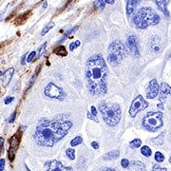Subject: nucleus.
<instances>
[{
  "label": "nucleus",
  "mask_w": 171,
  "mask_h": 171,
  "mask_svg": "<svg viewBox=\"0 0 171 171\" xmlns=\"http://www.w3.org/2000/svg\"><path fill=\"white\" fill-rule=\"evenodd\" d=\"M127 55V49L121 41L116 40L110 44L107 53V59L110 65L116 66L120 64Z\"/></svg>",
  "instance_id": "5"
},
{
  "label": "nucleus",
  "mask_w": 171,
  "mask_h": 171,
  "mask_svg": "<svg viewBox=\"0 0 171 171\" xmlns=\"http://www.w3.org/2000/svg\"><path fill=\"white\" fill-rule=\"evenodd\" d=\"M141 0H127V15L130 16Z\"/></svg>",
  "instance_id": "16"
},
{
  "label": "nucleus",
  "mask_w": 171,
  "mask_h": 171,
  "mask_svg": "<svg viewBox=\"0 0 171 171\" xmlns=\"http://www.w3.org/2000/svg\"><path fill=\"white\" fill-rule=\"evenodd\" d=\"M155 160H156V162H162L165 161V156L162 155L160 151H157L156 153H155Z\"/></svg>",
  "instance_id": "28"
},
{
  "label": "nucleus",
  "mask_w": 171,
  "mask_h": 171,
  "mask_svg": "<svg viewBox=\"0 0 171 171\" xmlns=\"http://www.w3.org/2000/svg\"><path fill=\"white\" fill-rule=\"evenodd\" d=\"M43 8H44V9H46V8H47V2H45V3L43 4Z\"/></svg>",
  "instance_id": "46"
},
{
  "label": "nucleus",
  "mask_w": 171,
  "mask_h": 171,
  "mask_svg": "<svg viewBox=\"0 0 171 171\" xmlns=\"http://www.w3.org/2000/svg\"><path fill=\"white\" fill-rule=\"evenodd\" d=\"M36 56V51H32V52H30V54H29V55L27 56V62H28V63H30V62H32L33 59H34V57Z\"/></svg>",
  "instance_id": "32"
},
{
  "label": "nucleus",
  "mask_w": 171,
  "mask_h": 171,
  "mask_svg": "<svg viewBox=\"0 0 171 171\" xmlns=\"http://www.w3.org/2000/svg\"><path fill=\"white\" fill-rule=\"evenodd\" d=\"M157 107H159L160 110H164V104H162V103H159L157 105Z\"/></svg>",
  "instance_id": "43"
},
{
  "label": "nucleus",
  "mask_w": 171,
  "mask_h": 171,
  "mask_svg": "<svg viewBox=\"0 0 171 171\" xmlns=\"http://www.w3.org/2000/svg\"><path fill=\"white\" fill-rule=\"evenodd\" d=\"M128 171H146L145 166L144 162L140 161H132L130 162L129 166L127 167Z\"/></svg>",
  "instance_id": "15"
},
{
  "label": "nucleus",
  "mask_w": 171,
  "mask_h": 171,
  "mask_svg": "<svg viewBox=\"0 0 171 171\" xmlns=\"http://www.w3.org/2000/svg\"><path fill=\"white\" fill-rule=\"evenodd\" d=\"M66 154H67V156L71 159V160H74L75 159V151L74 149L72 148H68L66 150Z\"/></svg>",
  "instance_id": "29"
},
{
  "label": "nucleus",
  "mask_w": 171,
  "mask_h": 171,
  "mask_svg": "<svg viewBox=\"0 0 171 171\" xmlns=\"http://www.w3.org/2000/svg\"><path fill=\"white\" fill-rule=\"evenodd\" d=\"M77 29H78V27L76 26V27H74V28H72L71 30H68V32H67V33H65V35H64V38H63V39H62V40H61L60 42H63V41H65V40L67 39V38H68V35H71L72 33H75V32H76V30H77Z\"/></svg>",
  "instance_id": "27"
},
{
  "label": "nucleus",
  "mask_w": 171,
  "mask_h": 171,
  "mask_svg": "<svg viewBox=\"0 0 171 171\" xmlns=\"http://www.w3.org/2000/svg\"><path fill=\"white\" fill-rule=\"evenodd\" d=\"M15 116H16V114H15V112H13L12 115H11V117L9 118V123H13L14 120H15Z\"/></svg>",
  "instance_id": "38"
},
{
  "label": "nucleus",
  "mask_w": 171,
  "mask_h": 171,
  "mask_svg": "<svg viewBox=\"0 0 171 171\" xmlns=\"http://www.w3.org/2000/svg\"><path fill=\"white\" fill-rule=\"evenodd\" d=\"M54 52H55L56 54H58V55H60V56H66V55H68L67 50H66L65 47H63V46H60L59 48L54 50Z\"/></svg>",
  "instance_id": "22"
},
{
  "label": "nucleus",
  "mask_w": 171,
  "mask_h": 171,
  "mask_svg": "<svg viewBox=\"0 0 171 171\" xmlns=\"http://www.w3.org/2000/svg\"><path fill=\"white\" fill-rule=\"evenodd\" d=\"M129 164H130V162L127 160V159H123L121 161V166L124 167V168H127L129 166Z\"/></svg>",
  "instance_id": "34"
},
{
  "label": "nucleus",
  "mask_w": 171,
  "mask_h": 171,
  "mask_svg": "<svg viewBox=\"0 0 171 171\" xmlns=\"http://www.w3.org/2000/svg\"><path fill=\"white\" fill-rule=\"evenodd\" d=\"M171 94V88L166 84V83H162L160 89V95H159V101L160 103L165 104L167 96Z\"/></svg>",
  "instance_id": "14"
},
{
  "label": "nucleus",
  "mask_w": 171,
  "mask_h": 171,
  "mask_svg": "<svg viewBox=\"0 0 171 171\" xmlns=\"http://www.w3.org/2000/svg\"><path fill=\"white\" fill-rule=\"evenodd\" d=\"M165 132H162L161 133L158 137H155L153 139L150 140V143L154 145H162L164 144V139H165Z\"/></svg>",
  "instance_id": "19"
},
{
  "label": "nucleus",
  "mask_w": 171,
  "mask_h": 171,
  "mask_svg": "<svg viewBox=\"0 0 171 171\" xmlns=\"http://www.w3.org/2000/svg\"><path fill=\"white\" fill-rule=\"evenodd\" d=\"M100 111L102 114L103 120L106 123L107 126L115 127L118 125L121 120L122 110L118 104L116 103H101L100 104Z\"/></svg>",
  "instance_id": "4"
},
{
  "label": "nucleus",
  "mask_w": 171,
  "mask_h": 171,
  "mask_svg": "<svg viewBox=\"0 0 171 171\" xmlns=\"http://www.w3.org/2000/svg\"><path fill=\"white\" fill-rule=\"evenodd\" d=\"M149 49L155 52V53H159L162 51V41L160 39V37H158L157 35H154L150 38L149 40Z\"/></svg>",
  "instance_id": "13"
},
{
  "label": "nucleus",
  "mask_w": 171,
  "mask_h": 171,
  "mask_svg": "<svg viewBox=\"0 0 171 171\" xmlns=\"http://www.w3.org/2000/svg\"><path fill=\"white\" fill-rule=\"evenodd\" d=\"M141 153L144 155L145 157H150L151 156V154H152V151L150 149V147L149 146H147V145H144L142 148H141Z\"/></svg>",
  "instance_id": "21"
},
{
  "label": "nucleus",
  "mask_w": 171,
  "mask_h": 171,
  "mask_svg": "<svg viewBox=\"0 0 171 171\" xmlns=\"http://www.w3.org/2000/svg\"><path fill=\"white\" fill-rule=\"evenodd\" d=\"M5 168V159H0V171H3Z\"/></svg>",
  "instance_id": "36"
},
{
  "label": "nucleus",
  "mask_w": 171,
  "mask_h": 171,
  "mask_svg": "<svg viewBox=\"0 0 171 171\" xmlns=\"http://www.w3.org/2000/svg\"><path fill=\"white\" fill-rule=\"evenodd\" d=\"M79 46H80V41H79V40H76L75 42H72L71 45H69V50L72 51H74L75 49L78 48Z\"/></svg>",
  "instance_id": "31"
},
{
  "label": "nucleus",
  "mask_w": 171,
  "mask_h": 171,
  "mask_svg": "<svg viewBox=\"0 0 171 171\" xmlns=\"http://www.w3.org/2000/svg\"><path fill=\"white\" fill-rule=\"evenodd\" d=\"M20 140H21V134L19 131L15 135H13L10 140V148H9V151H8V158L10 159L11 162L14 160L15 152H16L19 146Z\"/></svg>",
  "instance_id": "9"
},
{
  "label": "nucleus",
  "mask_w": 171,
  "mask_h": 171,
  "mask_svg": "<svg viewBox=\"0 0 171 171\" xmlns=\"http://www.w3.org/2000/svg\"><path fill=\"white\" fill-rule=\"evenodd\" d=\"M143 127L147 131L155 132L164 125L162 123V113L160 111H151L147 113L143 119Z\"/></svg>",
  "instance_id": "6"
},
{
  "label": "nucleus",
  "mask_w": 171,
  "mask_h": 171,
  "mask_svg": "<svg viewBox=\"0 0 171 171\" xmlns=\"http://www.w3.org/2000/svg\"><path fill=\"white\" fill-rule=\"evenodd\" d=\"M147 106H148V103L145 100V98L142 95H138L130 106L129 115L131 117H135L139 112L145 110Z\"/></svg>",
  "instance_id": "8"
},
{
  "label": "nucleus",
  "mask_w": 171,
  "mask_h": 171,
  "mask_svg": "<svg viewBox=\"0 0 171 171\" xmlns=\"http://www.w3.org/2000/svg\"><path fill=\"white\" fill-rule=\"evenodd\" d=\"M3 145H4V139L2 137H0V152L3 149Z\"/></svg>",
  "instance_id": "40"
},
{
  "label": "nucleus",
  "mask_w": 171,
  "mask_h": 171,
  "mask_svg": "<svg viewBox=\"0 0 171 171\" xmlns=\"http://www.w3.org/2000/svg\"><path fill=\"white\" fill-rule=\"evenodd\" d=\"M160 20V15L150 7H143L139 9L132 18V22L138 30H145L149 26L157 25Z\"/></svg>",
  "instance_id": "3"
},
{
  "label": "nucleus",
  "mask_w": 171,
  "mask_h": 171,
  "mask_svg": "<svg viewBox=\"0 0 171 171\" xmlns=\"http://www.w3.org/2000/svg\"><path fill=\"white\" fill-rule=\"evenodd\" d=\"M13 73H14V68H11L9 69H7L4 73V79H3V86H8L9 83L11 82L12 76H13Z\"/></svg>",
  "instance_id": "17"
},
{
  "label": "nucleus",
  "mask_w": 171,
  "mask_h": 171,
  "mask_svg": "<svg viewBox=\"0 0 171 171\" xmlns=\"http://www.w3.org/2000/svg\"><path fill=\"white\" fill-rule=\"evenodd\" d=\"M46 171H73L71 166H66L57 160L48 161L45 164Z\"/></svg>",
  "instance_id": "10"
},
{
  "label": "nucleus",
  "mask_w": 171,
  "mask_h": 171,
  "mask_svg": "<svg viewBox=\"0 0 171 171\" xmlns=\"http://www.w3.org/2000/svg\"><path fill=\"white\" fill-rule=\"evenodd\" d=\"M105 0H96L94 2L95 9H97L98 11H103L105 9Z\"/></svg>",
  "instance_id": "23"
},
{
  "label": "nucleus",
  "mask_w": 171,
  "mask_h": 171,
  "mask_svg": "<svg viewBox=\"0 0 171 171\" xmlns=\"http://www.w3.org/2000/svg\"><path fill=\"white\" fill-rule=\"evenodd\" d=\"M13 100H14V97H12V96L6 97L5 101H4V103H5V105H9V104H11V103L12 102Z\"/></svg>",
  "instance_id": "35"
},
{
  "label": "nucleus",
  "mask_w": 171,
  "mask_h": 171,
  "mask_svg": "<svg viewBox=\"0 0 171 171\" xmlns=\"http://www.w3.org/2000/svg\"><path fill=\"white\" fill-rule=\"evenodd\" d=\"M44 94L51 99H56V100H64L67 96L66 92L62 88H59L54 83H50L44 89Z\"/></svg>",
  "instance_id": "7"
},
{
  "label": "nucleus",
  "mask_w": 171,
  "mask_h": 171,
  "mask_svg": "<svg viewBox=\"0 0 171 171\" xmlns=\"http://www.w3.org/2000/svg\"><path fill=\"white\" fill-rule=\"evenodd\" d=\"M160 92V87L156 79H153L149 82L148 88L146 89V97L148 99H154L157 97L158 93Z\"/></svg>",
  "instance_id": "11"
},
{
  "label": "nucleus",
  "mask_w": 171,
  "mask_h": 171,
  "mask_svg": "<svg viewBox=\"0 0 171 171\" xmlns=\"http://www.w3.org/2000/svg\"><path fill=\"white\" fill-rule=\"evenodd\" d=\"M169 162L171 164V156H170V158H169Z\"/></svg>",
  "instance_id": "48"
},
{
  "label": "nucleus",
  "mask_w": 171,
  "mask_h": 171,
  "mask_svg": "<svg viewBox=\"0 0 171 171\" xmlns=\"http://www.w3.org/2000/svg\"><path fill=\"white\" fill-rule=\"evenodd\" d=\"M72 125L66 114H61L53 120L44 119L37 126L33 139L41 146L51 147L67 135Z\"/></svg>",
  "instance_id": "1"
},
{
  "label": "nucleus",
  "mask_w": 171,
  "mask_h": 171,
  "mask_svg": "<svg viewBox=\"0 0 171 171\" xmlns=\"http://www.w3.org/2000/svg\"><path fill=\"white\" fill-rule=\"evenodd\" d=\"M26 169H27V171H30V169L28 168V166H26Z\"/></svg>",
  "instance_id": "47"
},
{
  "label": "nucleus",
  "mask_w": 171,
  "mask_h": 171,
  "mask_svg": "<svg viewBox=\"0 0 171 171\" xmlns=\"http://www.w3.org/2000/svg\"><path fill=\"white\" fill-rule=\"evenodd\" d=\"M88 117H89V119L93 120V121H95V122H98V120H97V118H96V116L92 115V114H91V112H89V113H88Z\"/></svg>",
  "instance_id": "37"
},
{
  "label": "nucleus",
  "mask_w": 171,
  "mask_h": 171,
  "mask_svg": "<svg viewBox=\"0 0 171 171\" xmlns=\"http://www.w3.org/2000/svg\"><path fill=\"white\" fill-rule=\"evenodd\" d=\"M120 156V152L118 150H112L106 153L104 156V160H115Z\"/></svg>",
  "instance_id": "20"
},
{
  "label": "nucleus",
  "mask_w": 171,
  "mask_h": 171,
  "mask_svg": "<svg viewBox=\"0 0 171 171\" xmlns=\"http://www.w3.org/2000/svg\"><path fill=\"white\" fill-rule=\"evenodd\" d=\"M105 2L110 4V5H113L114 4V0H105Z\"/></svg>",
  "instance_id": "42"
},
{
  "label": "nucleus",
  "mask_w": 171,
  "mask_h": 171,
  "mask_svg": "<svg viewBox=\"0 0 171 171\" xmlns=\"http://www.w3.org/2000/svg\"><path fill=\"white\" fill-rule=\"evenodd\" d=\"M54 25H55V24H54V23L53 22H50L49 23V24L48 25H47L43 30H42V32H41V35H45L47 33H49L50 32V30L54 27Z\"/></svg>",
  "instance_id": "25"
},
{
  "label": "nucleus",
  "mask_w": 171,
  "mask_h": 171,
  "mask_svg": "<svg viewBox=\"0 0 171 171\" xmlns=\"http://www.w3.org/2000/svg\"><path fill=\"white\" fill-rule=\"evenodd\" d=\"M91 114L94 115V116H97V110H96V107L94 106H91Z\"/></svg>",
  "instance_id": "39"
},
{
  "label": "nucleus",
  "mask_w": 171,
  "mask_h": 171,
  "mask_svg": "<svg viewBox=\"0 0 171 171\" xmlns=\"http://www.w3.org/2000/svg\"><path fill=\"white\" fill-rule=\"evenodd\" d=\"M46 47H47V43L45 42V43L40 47V48H39V51H38L39 52H38V56H37V58H40V57L43 55V53H44L45 51H46Z\"/></svg>",
  "instance_id": "30"
},
{
  "label": "nucleus",
  "mask_w": 171,
  "mask_h": 171,
  "mask_svg": "<svg viewBox=\"0 0 171 171\" xmlns=\"http://www.w3.org/2000/svg\"><path fill=\"white\" fill-rule=\"evenodd\" d=\"M91 146H92L94 149H98V148H99V145H98L97 142H92V143H91Z\"/></svg>",
  "instance_id": "41"
},
{
  "label": "nucleus",
  "mask_w": 171,
  "mask_h": 171,
  "mask_svg": "<svg viewBox=\"0 0 171 171\" xmlns=\"http://www.w3.org/2000/svg\"><path fill=\"white\" fill-rule=\"evenodd\" d=\"M104 171H116L115 169H113V168H106Z\"/></svg>",
  "instance_id": "45"
},
{
  "label": "nucleus",
  "mask_w": 171,
  "mask_h": 171,
  "mask_svg": "<svg viewBox=\"0 0 171 171\" xmlns=\"http://www.w3.org/2000/svg\"><path fill=\"white\" fill-rule=\"evenodd\" d=\"M127 48L129 51L135 56H139V46H138V39L136 36L131 35L127 38Z\"/></svg>",
  "instance_id": "12"
},
{
  "label": "nucleus",
  "mask_w": 171,
  "mask_h": 171,
  "mask_svg": "<svg viewBox=\"0 0 171 171\" xmlns=\"http://www.w3.org/2000/svg\"><path fill=\"white\" fill-rule=\"evenodd\" d=\"M142 145V141L140 139H134L133 141H131L129 143V146L131 147V148H138V147H140Z\"/></svg>",
  "instance_id": "24"
},
{
  "label": "nucleus",
  "mask_w": 171,
  "mask_h": 171,
  "mask_svg": "<svg viewBox=\"0 0 171 171\" xmlns=\"http://www.w3.org/2000/svg\"><path fill=\"white\" fill-rule=\"evenodd\" d=\"M152 171H167L166 167H162L159 165H154L152 167Z\"/></svg>",
  "instance_id": "33"
},
{
  "label": "nucleus",
  "mask_w": 171,
  "mask_h": 171,
  "mask_svg": "<svg viewBox=\"0 0 171 171\" xmlns=\"http://www.w3.org/2000/svg\"><path fill=\"white\" fill-rule=\"evenodd\" d=\"M155 3L157 4V6L159 7V9L164 12L166 16H169V12L167 10V8H166V4L165 2V0H154Z\"/></svg>",
  "instance_id": "18"
},
{
  "label": "nucleus",
  "mask_w": 171,
  "mask_h": 171,
  "mask_svg": "<svg viewBox=\"0 0 171 171\" xmlns=\"http://www.w3.org/2000/svg\"><path fill=\"white\" fill-rule=\"evenodd\" d=\"M25 57H26V54H25V55L23 56L22 59H21V64H22V65H25Z\"/></svg>",
  "instance_id": "44"
},
{
  "label": "nucleus",
  "mask_w": 171,
  "mask_h": 171,
  "mask_svg": "<svg viewBox=\"0 0 171 171\" xmlns=\"http://www.w3.org/2000/svg\"><path fill=\"white\" fill-rule=\"evenodd\" d=\"M83 142V139L81 136H77L75 137L74 139L72 140V142H71V145L72 146H76V145H79L81 143Z\"/></svg>",
  "instance_id": "26"
},
{
  "label": "nucleus",
  "mask_w": 171,
  "mask_h": 171,
  "mask_svg": "<svg viewBox=\"0 0 171 171\" xmlns=\"http://www.w3.org/2000/svg\"><path fill=\"white\" fill-rule=\"evenodd\" d=\"M107 67L101 54L91 56L86 66V80L91 94L105 95L107 90Z\"/></svg>",
  "instance_id": "2"
}]
</instances>
